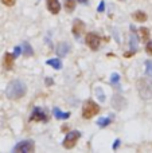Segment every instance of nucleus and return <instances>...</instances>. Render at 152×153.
Instances as JSON below:
<instances>
[{"label": "nucleus", "instance_id": "3", "mask_svg": "<svg viewBox=\"0 0 152 153\" xmlns=\"http://www.w3.org/2000/svg\"><path fill=\"white\" fill-rule=\"evenodd\" d=\"M98 111H100V106L97 105L96 102H93V101H88V102L83 103L82 117L89 120V118H92V117H94L96 114H98Z\"/></svg>", "mask_w": 152, "mask_h": 153}, {"label": "nucleus", "instance_id": "8", "mask_svg": "<svg viewBox=\"0 0 152 153\" xmlns=\"http://www.w3.org/2000/svg\"><path fill=\"white\" fill-rule=\"evenodd\" d=\"M112 106L116 110H123L127 106V100L120 94H115L112 98Z\"/></svg>", "mask_w": 152, "mask_h": 153}, {"label": "nucleus", "instance_id": "17", "mask_svg": "<svg viewBox=\"0 0 152 153\" xmlns=\"http://www.w3.org/2000/svg\"><path fill=\"white\" fill-rule=\"evenodd\" d=\"M47 65L48 66H53L54 69H57V70H61L62 69V62H61V59H48L47 61Z\"/></svg>", "mask_w": 152, "mask_h": 153}, {"label": "nucleus", "instance_id": "7", "mask_svg": "<svg viewBox=\"0 0 152 153\" xmlns=\"http://www.w3.org/2000/svg\"><path fill=\"white\" fill-rule=\"evenodd\" d=\"M30 120L34 122H45V121H47V114H46L40 108H34L32 109V113H31Z\"/></svg>", "mask_w": 152, "mask_h": 153}, {"label": "nucleus", "instance_id": "5", "mask_svg": "<svg viewBox=\"0 0 152 153\" xmlns=\"http://www.w3.org/2000/svg\"><path fill=\"white\" fill-rule=\"evenodd\" d=\"M80 137H81V133L78 132V130H73V132L67 133V136L63 140V146L66 149H72L73 146L77 144V141H78Z\"/></svg>", "mask_w": 152, "mask_h": 153}, {"label": "nucleus", "instance_id": "1", "mask_svg": "<svg viewBox=\"0 0 152 153\" xmlns=\"http://www.w3.org/2000/svg\"><path fill=\"white\" fill-rule=\"evenodd\" d=\"M26 91H27L26 85L22 81L16 79V81H12L8 83L7 89H5V95L10 100H20L22 97L26 95Z\"/></svg>", "mask_w": 152, "mask_h": 153}, {"label": "nucleus", "instance_id": "14", "mask_svg": "<svg viewBox=\"0 0 152 153\" xmlns=\"http://www.w3.org/2000/svg\"><path fill=\"white\" fill-rule=\"evenodd\" d=\"M132 18H133L136 22H139V23H143V22L147 20V13L143 12V11H136V12H133Z\"/></svg>", "mask_w": 152, "mask_h": 153}, {"label": "nucleus", "instance_id": "27", "mask_svg": "<svg viewBox=\"0 0 152 153\" xmlns=\"http://www.w3.org/2000/svg\"><path fill=\"white\" fill-rule=\"evenodd\" d=\"M98 11H100V12H102V11H104V1H101V4H100V7H98Z\"/></svg>", "mask_w": 152, "mask_h": 153}, {"label": "nucleus", "instance_id": "29", "mask_svg": "<svg viewBox=\"0 0 152 153\" xmlns=\"http://www.w3.org/2000/svg\"><path fill=\"white\" fill-rule=\"evenodd\" d=\"M80 3H82V4H85V3H88V0H78Z\"/></svg>", "mask_w": 152, "mask_h": 153}, {"label": "nucleus", "instance_id": "12", "mask_svg": "<svg viewBox=\"0 0 152 153\" xmlns=\"http://www.w3.org/2000/svg\"><path fill=\"white\" fill-rule=\"evenodd\" d=\"M57 54H58V56H66V54L70 51V47H69V45L67 43H65V42H61V43H58V46H57Z\"/></svg>", "mask_w": 152, "mask_h": 153}, {"label": "nucleus", "instance_id": "11", "mask_svg": "<svg viewBox=\"0 0 152 153\" xmlns=\"http://www.w3.org/2000/svg\"><path fill=\"white\" fill-rule=\"evenodd\" d=\"M13 61H15V56L11 53H5L4 54V61H3V66L5 67V70H12L13 67Z\"/></svg>", "mask_w": 152, "mask_h": 153}, {"label": "nucleus", "instance_id": "18", "mask_svg": "<svg viewBox=\"0 0 152 153\" xmlns=\"http://www.w3.org/2000/svg\"><path fill=\"white\" fill-rule=\"evenodd\" d=\"M75 4H77L75 0H65V10H66L67 12H72L75 8Z\"/></svg>", "mask_w": 152, "mask_h": 153}, {"label": "nucleus", "instance_id": "16", "mask_svg": "<svg viewBox=\"0 0 152 153\" xmlns=\"http://www.w3.org/2000/svg\"><path fill=\"white\" fill-rule=\"evenodd\" d=\"M129 46H131V48H132V51H136V48H137V36H136V34H135V28L132 27V35H131V43H129Z\"/></svg>", "mask_w": 152, "mask_h": 153}, {"label": "nucleus", "instance_id": "19", "mask_svg": "<svg viewBox=\"0 0 152 153\" xmlns=\"http://www.w3.org/2000/svg\"><path fill=\"white\" fill-rule=\"evenodd\" d=\"M109 124H110V118H109V117H105V118H100L98 121H97V125H98L100 128H105V126H108Z\"/></svg>", "mask_w": 152, "mask_h": 153}, {"label": "nucleus", "instance_id": "6", "mask_svg": "<svg viewBox=\"0 0 152 153\" xmlns=\"http://www.w3.org/2000/svg\"><path fill=\"white\" fill-rule=\"evenodd\" d=\"M86 45L92 48V50H98L100 48V36L96 34V32H89L86 35Z\"/></svg>", "mask_w": 152, "mask_h": 153}, {"label": "nucleus", "instance_id": "28", "mask_svg": "<svg viewBox=\"0 0 152 153\" xmlns=\"http://www.w3.org/2000/svg\"><path fill=\"white\" fill-rule=\"evenodd\" d=\"M118 144H120V140H116V141H115V145H113V149H117Z\"/></svg>", "mask_w": 152, "mask_h": 153}, {"label": "nucleus", "instance_id": "9", "mask_svg": "<svg viewBox=\"0 0 152 153\" xmlns=\"http://www.w3.org/2000/svg\"><path fill=\"white\" fill-rule=\"evenodd\" d=\"M72 31H73V34H74L75 38H80L81 35L83 34V31H85V23H83L81 19H75V20L73 22Z\"/></svg>", "mask_w": 152, "mask_h": 153}, {"label": "nucleus", "instance_id": "22", "mask_svg": "<svg viewBox=\"0 0 152 153\" xmlns=\"http://www.w3.org/2000/svg\"><path fill=\"white\" fill-rule=\"evenodd\" d=\"M145 73L148 76H152V61L145 62Z\"/></svg>", "mask_w": 152, "mask_h": 153}, {"label": "nucleus", "instance_id": "4", "mask_svg": "<svg viewBox=\"0 0 152 153\" xmlns=\"http://www.w3.org/2000/svg\"><path fill=\"white\" fill-rule=\"evenodd\" d=\"M35 149V145H34V141L31 140H24V141H20L15 145L13 148V152L16 153H31L34 152Z\"/></svg>", "mask_w": 152, "mask_h": 153}, {"label": "nucleus", "instance_id": "13", "mask_svg": "<svg viewBox=\"0 0 152 153\" xmlns=\"http://www.w3.org/2000/svg\"><path fill=\"white\" fill-rule=\"evenodd\" d=\"M20 50H22V53H23L24 56H31V55H34V50H32V47L30 46L28 42H23V45H22Z\"/></svg>", "mask_w": 152, "mask_h": 153}, {"label": "nucleus", "instance_id": "24", "mask_svg": "<svg viewBox=\"0 0 152 153\" xmlns=\"http://www.w3.org/2000/svg\"><path fill=\"white\" fill-rule=\"evenodd\" d=\"M145 51H147L148 55H152V42H148L145 46Z\"/></svg>", "mask_w": 152, "mask_h": 153}, {"label": "nucleus", "instance_id": "2", "mask_svg": "<svg viewBox=\"0 0 152 153\" xmlns=\"http://www.w3.org/2000/svg\"><path fill=\"white\" fill-rule=\"evenodd\" d=\"M139 95L143 100H151L152 98V81L147 78H140L136 83Z\"/></svg>", "mask_w": 152, "mask_h": 153}, {"label": "nucleus", "instance_id": "15", "mask_svg": "<svg viewBox=\"0 0 152 153\" xmlns=\"http://www.w3.org/2000/svg\"><path fill=\"white\" fill-rule=\"evenodd\" d=\"M53 113H54V116H55V118H58V120H66L70 117V113H63V111H61L58 108H54Z\"/></svg>", "mask_w": 152, "mask_h": 153}, {"label": "nucleus", "instance_id": "26", "mask_svg": "<svg viewBox=\"0 0 152 153\" xmlns=\"http://www.w3.org/2000/svg\"><path fill=\"white\" fill-rule=\"evenodd\" d=\"M19 54H20V47H16V48H15V53H13V56L16 58Z\"/></svg>", "mask_w": 152, "mask_h": 153}, {"label": "nucleus", "instance_id": "20", "mask_svg": "<svg viewBox=\"0 0 152 153\" xmlns=\"http://www.w3.org/2000/svg\"><path fill=\"white\" fill-rule=\"evenodd\" d=\"M140 34H142V39L143 40H147L148 38H150V30L148 28H140Z\"/></svg>", "mask_w": 152, "mask_h": 153}, {"label": "nucleus", "instance_id": "21", "mask_svg": "<svg viewBox=\"0 0 152 153\" xmlns=\"http://www.w3.org/2000/svg\"><path fill=\"white\" fill-rule=\"evenodd\" d=\"M96 95L100 101H105V94H104V90L101 87H97L96 89Z\"/></svg>", "mask_w": 152, "mask_h": 153}, {"label": "nucleus", "instance_id": "23", "mask_svg": "<svg viewBox=\"0 0 152 153\" xmlns=\"http://www.w3.org/2000/svg\"><path fill=\"white\" fill-rule=\"evenodd\" d=\"M118 81H120V75H118L117 73H113V74H112V78H110V82H112L113 85H116Z\"/></svg>", "mask_w": 152, "mask_h": 153}, {"label": "nucleus", "instance_id": "10", "mask_svg": "<svg viewBox=\"0 0 152 153\" xmlns=\"http://www.w3.org/2000/svg\"><path fill=\"white\" fill-rule=\"evenodd\" d=\"M46 3H47V8L51 13H54V15L59 13V11H61V4H59L58 0H46Z\"/></svg>", "mask_w": 152, "mask_h": 153}, {"label": "nucleus", "instance_id": "25", "mask_svg": "<svg viewBox=\"0 0 152 153\" xmlns=\"http://www.w3.org/2000/svg\"><path fill=\"white\" fill-rule=\"evenodd\" d=\"M15 1H16V0H1V3L4 5H7V7H11V5H13V4H15Z\"/></svg>", "mask_w": 152, "mask_h": 153}]
</instances>
